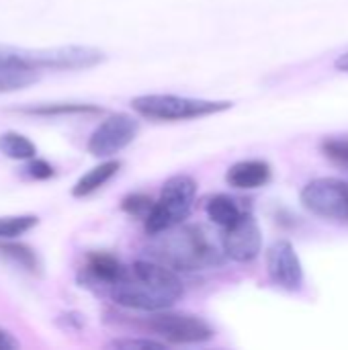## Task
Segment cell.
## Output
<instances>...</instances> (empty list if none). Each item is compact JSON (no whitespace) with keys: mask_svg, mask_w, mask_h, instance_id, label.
<instances>
[{"mask_svg":"<svg viewBox=\"0 0 348 350\" xmlns=\"http://www.w3.org/2000/svg\"><path fill=\"white\" fill-rule=\"evenodd\" d=\"M183 293L185 289L178 275L156 260H137L125 267L109 289L117 306L148 314L170 310Z\"/></svg>","mask_w":348,"mask_h":350,"instance_id":"obj_1","label":"cell"},{"mask_svg":"<svg viewBox=\"0 0 348 350\" xmlns=\"http://www.w3.org/2000/svg\"><path fill=\"white\" fill-rule=\"evenodd\" d=\"M152 256L156 262L172 269L174 273L215 269L226 258L222 238L217 240L203 226H185V221L154 234Z\"/></svg>","mask_w":348,"mask_h":350,"instance_id":"obj_2","label":"cell"},{"mask_svg":"<svg viewBox=\"0 0 348 350\" xmlns=\"http://www.w3.org/2000/svg\"><path fill=\"white\" fill-rule=\"evenodd\" d=\"M107 59L105 51L88 45H59V47H41L25 49L12 45H0V64L16 66L33 72L55 70V72H78L96 68Z\"/></svg>","mask_w":348,"mask_h":350,"instance_id":"obj_3","label":"cell"},{"mask_svg":"<svg viewBox=\"0 0 348 350\" xmlns=\"http://www.w3.org/2000/svg\"><path fill=\"white\" fill-rule=\"evenodd\" d=\"M137 115L152 121H187L224 113L234 107L230 100H207L178 94H142L131 100Z\"/></svg>","mask_w":348,"mask_h":350,"instance_id":"obj_4","label":"cell"},{"mask_svg":"<svg viewBox=\"0 0 348 350\" xmlns=\"http://www.w3.org/2000/svg\"><path fill=\"white\" fill-rule=\"evenodd\" d=\"M197 195V183L189 174L170 176L160 191V197L154 201L148 217L144 219L146 232L150 236L164 232L183 224L193 209V201Z\"/></svg>","mask_w":348,"mask_h":350,"instance_id":"obj_5","label":"cell"},{"mask_svg":"<svg viewBox=\"0 0 348 350\" xmlns=\"http://www.w3.org/2000/svg\"><path fill=\"white\" fill-rule=\"evenodd\" d=\"M302 205L330 221H348V180L343 178H314L299 193Z\"/></svg>","mask_w":348,"mask_h":350,"instance_id":"obj_6","label":"cell"},{"mask_svg":"<svg viewBox=\"0 0 348 350\" xmlns=\"http://www.w3.org/2000/svg\"><path fill=\"white\" fill-rule=\"evenodd\" d=\"M146 328L170 345H199L211 340L215 334L213 328L199 316L176 314L168 310L152 312V316L146 320Z\"/></svg>","mask_w":348,"mask_h":350,"instance_id":"obj_7","label":"cell"},{"mask_svg":"<svg viewBox=\"0 0 348 350\" xmlns=\"http://www.w3.org/2000/svg\"><path fill=\"white\" fill-rule=\"evenodd\" d=\"M139 123L135 117L127 113H113L92 131L88 152L94 158H113L135 139Z\"/></svg>","mask_w":348,"mask_h":350,"instance_id":"obj_8","label":"cell"},{"mask_svg":"<svg viewBox=\"0 0 348 350\" xmlns=\"http://www.w3.org/2000/svg\"><path fill=\"white\" fill-rule=\"evenodd\" d=\"M222 248L224 254L236 262H250L260 254L263 248V232L256 217L246 211L238 221L222 234Z\"/></svg>","mask_w":348,"mask_h":350,"instance_id":"obj_9","label":"cell"},{"mask_svg":"<svg viewBox=\"0 0 348 350\" xmlns=\"http://www.w3.org/2000/svg\"><path fill=\"white\" fill-rule=\"evenodd\" d=\"M267 271L271 281L285 291H299L304 285L302 260L287 240H277L267 250Z\"/></svg>","mask_w":348,"mask_h":350,"instance_id":"obj_10","label":"cell"},{"mask_svg":"<svg viewBox=\"0 0 348 350\" xmlns=\"http://www.w3.org/2000/svg\"><path fill=\"white\" fill-rule=\"evenodd\" d=\"M123 265L109 252H92L88 254L84 267H82V279L86 285L103 287L105 291L111 289V285L121 277Z\"/></svg>","mask_w":348,"mask_h":350,"instance_id":"obj_11","label":"cell"},{"mask_svg":"<svg viewBox=\"0 0 348 350\" xmlns=\"http://www.w3.org/2000/svg\"><path fill=\"white\" fill-rule=\"evenodd\" d=\"M273 176V168L265 160H242L230 166L226 180L234 189H260L265 187Z\"/></svg>","mask_w":348,"mask_h":350,"instance_id":"obj_12","label":"cell"},{"mask_svg":"<svg viewBox=\"0 0 348 350\" xmlns=\"http://www.w3.org/2000/svg\"><path fill=\"white\" fill-rule=\"evenodd\" d=\"M244 201H238L230 195H213L207 205H205V213L207 217L222 230L230 228L234 221H238L248 209V205H242Z\"/></svg>","mask_w":348,"mask_h":350,"instance_id":"obj_13","label":"cell"},{"mask_svg":"<svg viewBox=\"0 0 348 350\" xmlns=\"http://www.w3.org/2000/svg\"><path fill=\"white\" fill-rule=\"evenodd\" d=\"M119 168H121V162L119 160H111L109 158V160L101 162L98 166L90 168L84 176L78 178V183L72 187V195L78 197V199L92 195L94 191H98L101 187H105L119 172Z\"/></svg>","mask_w":348,"mask_h":350,"instance_id":"obj_14","label":"cell"},{"mask_svg":"<svg viewBox=\"0 0 348 350\" xmlns=\"http://www.w3.org/2000/svg\"><path fill=\"white\" fill-rule=\"evenodd\" d=\"M0 154H4L10 160L27 162V160H31V158L37 156V148L23 133L6 131V133H0Z\"/></svg>","mask_w":348,"mask_h":350,"instance_id":"obj_15","label":"cell"},{"mask_svg":"<svg viewBox=\"0 0 348 350\" xmlns=\"http://www.w3.org/2000/svg\"><path fill=\"white\" fill-rule=\"evenodd\" d=\"M0 256L8 258L10 262L18 265L21 269L29 271V273H39V260H37V254L21 244V242H8V240H0Z\"/></svg>","mask_w":348,"mask_h":350,"instance_id":"obj_16","label":"cell"},{"mask_svg":"<svg viewBox=\"0 0 348 350\" xmlns=\"http://www.w3.org/2000/svg\"><path fill=\"white\" fill-rule=\"evenodd\" d=\"M39 80V72L16 68V66H6L0 64V92H12L27 88Z\"/></svg>","mask_w":348,"mask_h":350,"instance_id":"obj_17","label":"cell"},{"mask_svg":"<svg viewBox=\"0 0 348 350\" xmlns=\"http://www.w3.org/2000/svg\"><path fill=\"white\" fill-rule=\"evenodd\" d=\"M101 109L96 105H82V103H51V105H37L21 109V113L29 115H43V117H55V115H86V113H98Z\"/></svg>","mask_w":348,"mask_h":350,"instance_id":"obj_18","label":"cell"},{"mask_svg":"<svg viewBox=\"0 0 348 350\" xmlns=\"http://www.w3.org/2000/svg\"><path fill=\"white\" fill-rule=\"evenodd\" d=\"M39 224L35 215H4L0 217V240H14Z\"/></svg>","mask_w":348,"mask_h":350,"instance_id":"obj_19","label":"cell"},{"mask_svg":"<svg viewBox=\"0 0 348 350\" xmlns=\"http://www.w3.org/2000/svg\"><path fill=\"white\" fill-rule=\"evenodd\" d=\"M154 205V199L146 193H131L127 195L123 201H121V209L131 215V217H139V219H146L150 209Z\"/></svg>","mask_w":348,"mask_h":350,"instance_id":"obj_20","label":"cell"},{"mask_svg":"<svg viewBox=\"0 0 348 350\" xmlns=\"http://www.w3.org/2000/svg\"><path fill=\"white\" fill-rule=\"evenodd\" d=\"M322 152L328 160H332L336 166L348 168V139L340 137H328L322 142Z\"/></svg>","mask_w":348,"mask_h":350,"instance_id":"obj_21","label":"cell"},{"mask_svg":"<svg viewBox=\"0 0 348 350\" xmlns=\"http://www.w3.org/2000/svg\"><path fill=\"white\" fill-rule=\"evenodd\" d=\"M109 347L119 350H160L166 347V342H156L152 338H121V340L111 342Z\"/></svg>","mask_w":348,"mask_h":350,"instance_id":"obj_22","label":"cell"},{"mask_svg":"<svg viewBox=\"0 0 348 350\" xmlns=\"http://www.w3.org/2000/svg\"><path fill=\"white\" fill-rule=\"evenodd\" d=\"M27 162H29V164L25 166V170H27V174H29L31 178H35V180H47V178L53 176V166L47 164L45 160H39V158L35 156V158H31V160H27Z\"/></svg>","mask_w":348,"mask_h":350,"instance_id":"obj_23","label":"cell"},{"mask_svg":"<svg viewBox=\"0 0 348 350\" xmlns=\"http://www.w3.org/2000/svg\"><path fill=\"white\" fill-rule=\"evenodd\" d=\"M10 349H18V340L12 338V334L0 330V350H10Z\"/></svg>","mask_w":348,"mask_h":350,"instance_id":"obj_24","label":"cell"},{"mask_svg":"<svg viewBox=\"0 0 348 350\" xmlns=\"http://www.w3.org/2000/svg\"><path fill=\"white\" fill-rule=\"evenodd\" d=\"M334 66H336V70H340V72L348 74V53H343V55L334 62Z\"/></svg>","mask_w":348,"mask_h":350,"instance_id":"obj_25","label":"cell"}]
</instances>
